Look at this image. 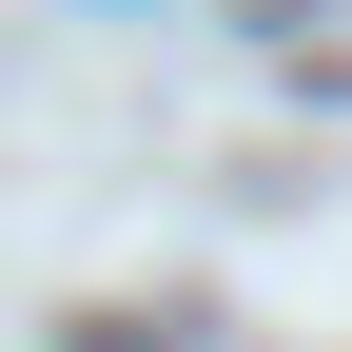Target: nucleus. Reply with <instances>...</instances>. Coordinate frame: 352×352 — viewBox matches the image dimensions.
Here are the masks:
<instances>
[{
	"label": "nucleus",
	"mask_w": 352,
	"mask_h": 352,
	"mask_svg": "<svg viewBox=\"0 0 352 352\" xmlns=\"http://www.w3.org/2000/svg\"><path fill=\"white\" fill-rule=\"evenodd\" d=\"M78 352H138V333H78Z\"/></svg>",
	"instance_id": "f257e3e1"
}]
</instances>
